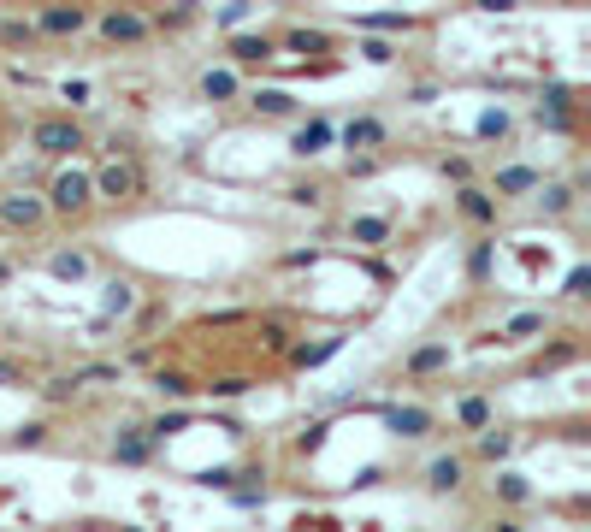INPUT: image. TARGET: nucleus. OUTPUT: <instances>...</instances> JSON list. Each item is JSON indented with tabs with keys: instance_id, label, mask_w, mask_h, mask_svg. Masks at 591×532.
<instances>
[{
	"instance_id": "8",
	"label": "nucleus",
	"mask_w": 591,
	"mask_h": 532,
	"mask_svg": "<svg viewBox=\"0 0 591 532\" xmlns=\"http://www.w3.org/2000/svg\"><path fill=\"white\" fill-rule=\"evenodd\" d=\"M456 213L461 219H467V225H497V196H491V190H479V184H473V178H467V184H456Z\"/></svg>"
},
{
	"instance_id": "11",
	"label": "nucleus",
	"mask_w": 591,
	"mask_h": 532,
	"mask_svg": "<svg viewBox=\"0 0 591 532\" xmlns=\"http://www.w3.org/2000/svg\"><path fill=\"white\" fill-rule=\"evenodd\" d=\"M450 420H456L461 432H485V426L497 420V402H491V397H479V391H467V397L450 402Z\"/></svg>"
},
{
	"instance_id": "6",
	"label": "nucleus",
	"mask_w": 591,
	"mask_h": 532,
	"mask_svg": "<svg viewBox=\"0 0 591 532\" xmlns=\"http://www.w3.org/2000/svg\"><path fill=\"white\" fill-rule=\"evenodd\" d=\"M89 18H95L89 6H71V0H48V6H36V18H30V24H36L42 36H54V42H71V36H83V30H89Z\"/></svg>"
},
{
	"instance_id": "31",
	"label": "nucleus",
	"mask_w": 591,
	"mask_h": 532,
	"mask_svg": "<svg viewBox=\"0 0 591 532\" xmlns=\"http://www.w3.org/2000/svg\"><path fill=\"white\" fill-rule=\"evenodd\" d=\"M343 349V337H320V343H296L290 349V367H320L326 355H337Z\"/></svg>"
},
{
	"instance_id": "24",
	"label": "nucleus",
	"mask_w": 591,
	"mask_h": 532,
	"mask_svg": "<svg viewBox=\"0 0 591 532\" xmlns=\"http://www.w3.org/2000/svg\"><path fill=\"white\" fill-rule=\"evenodd\" d=\"M532 184H538V172L532 166H503L497 178H491V196L503 201V196H532Z\"/></svg>"
},
{
	"instance_id": "19",
	"label": "nucleus",
	"mask_w": 591,
	"mask_h": 532,
	"mask_svg": "<svg viewBox=\"0 0 591 532\" xmlns=\"http://www.w3.org/2000/svg\"><path fill=\"white\" fill-rule=\"evenodd\" d=\"M201 95H207V101H219V107H225V101H237V95H243L237 66H207V71H201Z\"/></svg>"
},
{
	"instance_id": "7",
	"label": "nucleus",
	"mask_w": 591,
	"mask_h": 532,
	"mask_svg": "<svg viewBox=\"0 0 591 532\" xmlns=\"http://www.w3.org/2000/svg\"><path fill=\"white\" fill-rule=\"evenodd\" d=\"M461 485H467V456H461V450L426 462V491H432V497H456Z\"/></svg>"
},
{
	"instance_id": "37",
	"label": "nucleus",
	"mask_w": 591,
	"mask_h": 532,
	"mask_svg": "<svg viewBox=\"0 0 591 532\" xmlns=\"http://www.w3.org/2000/svg\"><path fill=\"white\" fill-rule=\"evenodd\" d=\"M36 391H42V397H48V402H77V397H83V391L71 385L66 373H60V379H48V385H36Z\"/></svg>"
},
{
	"instance_id": "28",
	"label": "nucleus",
	"mask_w": 591,
	"mask_h": 532,
	"mask_svg": "<svg viewBox=\"0 0 591 532\" xmlns=\"http://www.w3.org/2000/svg\"><path fill=\"white\" fill-rule=\"evenodd\" d=\"M491 497L509 503V509H521V503H532V485H526V473H497L491 479Z\"/></svg>"
},
{
	"instance_id": "32",
	"label": "nucleus",
	"mask_w": 591,
	"mask_h": 532,
	"mask_svg": "<svg viewBox=\"0 0 591 532\" xmlns=\"http://www.w3.org/2000/svg\"><path fill=\"white\" fill-rule=\"evenodd\" d=\"M361 30H379V36H408L420 18H402V12H367V18H355Z\"/></svg>"
},
{
	"instance_id": "26",
	"label": "nucleus",
	"mask_w": 591,
	"mask_h": 532,
	"mask_svg": "<svg viewBox=\"0 0 591 532\" xmlns=\"http://www.w3.org/2000/svg\"><path fill=\"white\" fill-rule=\"evenodd\" d=\"M154 391H160V397H172V402H190V397H196V379H190V373H178V367H154Z\"/></svg>"
},
{
	"instance_id": "15",
	"label": "nucleus",
	"mask_w": 591,
	"mask_h": 532,
	"mask_svg": "<svg viewBox=\"0 0 591 532\" xmlns=\"http://www.w3.org/2000/svg\"><path fill=\"white\" fill-rule=\"evenodd\" d=\"M586 355V343H580V332L556 337V343H544L538 355H532V373H556V367H568V361H580Z\"/></svg>"
},
{
	"instance_id": "10",
	"label": "nucleus",
	"mask_w": 591,
	"mask_h": 532,
	"mask_svg": "<svg viewBox=\"0 0 591 532\" xmlns=\"http://www.w3.org/2000/svg\"><path fill=\"white\" fill-rule=\"evenodd\" d=\"M532 196H538V213H544V219H568V213H574V201H580V184H562V178H550V184H544V178H538V184H532Z\"/></svg>"
},
{
	"instance_id": "38",
	"label": "nucleus",
	"mask_w": 591,
	"mask_h": 532,
	"mask_svg": "<svg viewBox=\"0 0 591 532\" xmlns=\"http://www.w3.org/2000/svg\"><path fill=\"white\" fill-rule=\"evenodd\" d=\"M444 178H450V184H467V178H473V160H467V154H444Z\"/></svg>"
},
{
	"instance_id": "40",
	"label": "nucleus",
	"mask_w": 591,
	"mask_h": 532,
	"mask_svg": "<svg viewBox=\"0 0 591 532\" xmlns=\"http://www.w3.org/2000/svg\"><path fill=\"white\" fill-rule=\"evenodd\" d=\"M479 136H485V142H491V136H509V113H485V119H479Z\"/></svg>"
},
{
	"instance_id": "5",
	"label": "nucleus",
	"mask_w": 591,
	"mask_h": 532,
	"mask_svg": "<svg viewBox=\"0 0 591 532\" xmlns=\"http://www.w3.org/2000/svg\"><path fill=\"white\" fill-rule=\"evenodd\" d=\"M48 219L54 213H48V201L36 196V190H6L0 196V231H12V237H36Z\"/></svg>"
},
{
	"instance_id": "21",
	"label": "nucleus",
	"mask_w": 591,
	"mask_h": 532,
	"mask_svg": "<svg viewBox=\"0 0 591 532\" xmlns=\"http://www.w3.org/2000/svg\"><path fill=\"white\" fill-rule=\"evenodd\" d=\"M515 444H521V438H515V432H497V420H491L485 432H473V456H479V462H503V456H515Z\"/></svg>"
},
{
	"instance_id": "45",
	"label": "nucleus",
	"mask_w": 591,
	"mask_h": 532,
	"mask_svg": "<svg viewBox=\"0 0 591 532\" xmlns=\"http://www.w3.org/2000/svg\"><path fill=\"white\" fill-rule=\"evenodd\" d=\"M66 101L71 107H89V83H66Z\"/></svg>"
},
{
	"instance_id": "39",
	"label": "nucleus",
	"mask_w": 591,
	"mask_h": 532,
	"mask_svg": "<svg viewBox=\"0 0 591 532\" xmlns=\"http://www.w3.org/2000/svg\"><path fill=\"white\" fill-rule=\"evenodd\" d=\"M160 320H166V302H148V308L136 314V337H148L154 326H160Z\"/></svg>"
},
{
	"instance_id": "1",
	"label": "nucleus",
	"mask_w": 591,
	"mask_h": 532,
	"mask_svg": "<svg viewBox=\"0 0 591 532\" xmlns=\"http://www.w3.org/2000/svg\"><path fill=\"white\" fill-rule=\"evenodd\" d=\"M42 201H48V213H54V219L83 225V219L95 213V178H89V166H60V172L48 178Z\"/></svg>"
},
{
	"instance_id": "4",
	"label": "nucleus",
	"mask_w": 591,
	"mask_h": 532,
	"mask_svg": "<svg viewBox=\"0 0 591 532\" xmlns=\"http://www.w3.org/2000/svg\"><path fill=\"white\" fill-rule=\"evenodd\" d=\"M95 30H101V42L107 48H142L148 36H154V24H148V12L142 6H107L101 18H89Z\"/></svg>"
},
{
	"instance_id": "34",
	"label": "nucleus",
	"mask_w": 591,
	"mask_h": 532,
	"mask_svg": "<svg viewBox=\"0 0 591 532\" xmlns=\"http://www.w3.org/2000/svg\"><path fill=\"white\" fill-rule=\"evenodd\" d=\"M355 54H361L367 66H396V54H402V48H391V42H379V36H367V42H361Z\"/></svg>"
},
{
	"instance_id": "43",
	"label": "nucleus",
	"mask_w": 591,
	"mask_h": 532,
	"mask_svg": "<svg viewBox=\"0 0 591 532\" xmlns=\"http://www.w3.org/2000/svg\"><path fill=\"white\" fill-rule=\"evenodd\" d=\"M243 18H249V0H231V6L219 12V24H243Z\"/></svg>"
},
{
	"instance_id": "14",
	"label": "nucleus",
	"mask_w": 591,
	"mask_h": 532,
	"mask_svg": "<svg viewBox=\"0 0 591 532\" xmlns=\"http://www.w3.org/2000/svg\"><path fill=\"white\" fill-rule=\"evenodd\" d=\"M550 332V314L544 308H526V314H509L503 326H497V343H532V337Z\"/></svg>"
},
{
	"instance_id": "44",
	"label": "nucleus",
	"mask_w": 591,
	"mask_h": 532,
	"mask_svg": "<svg viewBox=\"0 0 591 532\" xmlns=\"http://www.w3.org/2000/svg\"><path fill=\"white\" fill-rule=\"evenodd\" d=\"M107 154H136V136H119V131H113V136H107Z\"/></svg>"
},
{
	"instance_id": "30",
	"label": "nucleus",
	"mask_w": 591,
	"mask_h": 532,
	"mask_svg": "<svg viewBox=\"0 0 591 532\" xmlns=\"http://www.w3.org/2000/svg\"><path fill=\"white\" fill-rule=\"evenodd\" d=\"M0 391H36V367H30V361L0 355Z\"/></svg>"
},
{
	"instance_id": "16",
	"label": "nucleus",
	"mask_w": 591,
	"mask_h": 532,
	"mask_svg": "<svg viewBox=\"0 0 591 532\" xmlns=\"http://www.w3.org/2000/svg\"><path fill=\"white\" fill-rule=\"evenodd\" d=\"M385 119H367V113H361V119H349V125H343V131H337V142H343V148H349V154H361V148H385Z\"/></svg>"
},
{
	"instance_id": "12",
	"label": "nucleus",
	"mask_w": 591,
	"mask_h": 532,
	"mask_svg": "<svg viewBox=\"0 0 591 532\" xmlns=\"http://www.w3.org/2000/svg\"><path fill=\"white\" fill-rule=\"evenodd\" d=\"M402 373L408 379H438V373H450V343L438 337V343H420L408 361H402Z\"/></svg>"
},
{
	"instance_id": "20",
	"label": "nucleus",
	"mask_w": 591,
	"mask_h": 532,
	"mask_svg": "<svg viewBox=\"0 0 591 532\" xmlns=\"http://www.w3.org/2000/svg\"><path fill=\"white\" fill-rule=\"evenodd\" d=\"M77 391H95V385H125V361H89V367H71L66 373Z\"/></svg>"
},
{
	"instance_id": "48",
	"label": "nucleus",
	"mask_w": 591,
	"mask_h": 532,
	"mask_svg": "<svg viewBox=\"0 0 591 532\" xmlns=\"http://www.w3.org/2000/svg\"><path fill=\"white\" fill-rule=\"evenodd\" d=\"M0 148H6V119H0Z\"/></svg>"
},
{
	"instance_id": "13",
	"label": "nucleus",
	"mask_w": 591,
	"mask_h": 532,
	"mask_svg": "<svg viewBox=\"0 0 591 532\" xmlns=\"http://www.w3.org/2000/svg\"><path fill=\"white\" fill-rule=\"evenodd\" d=\"M391 432H396V438H408V444H414V438H432V432H438V414H432V408H420V402L391 408Z\"/></svg>"
},
{
	"instance_id": "9",
	"label": "nucleus",
	"mask_w": 591,
	"mask_h": 532,
	"mask_svg": "<svg viewBox=\"0 0 591 532\" xmlns=\"http://www.w3.org/2000/svg\"><path fill=\"white\" fill-rule=\"evenodd\" d=\"M225 54H231V66H266V60L278 54V42H272L266 30H243V36L225 42Z\"/></svg>"
},
{
	"instance_id": "22",
	"label": "nucleus",
	"mask_w": 591,
	"mask_h": 532,
	"mask_svg": "<svg viewBox=\"0 0 591 532\" xmlns=\"http://www.w3.org/2000/svg\"><path fill=\"white\" fill-rule=\"evenodd\" d=\"M154 456V438H148V426H125L119 438H113V462H148Z\"/></svg>"
},
{
	"instance_id": "2",
	"label": "nucleus",
	"mask_w": 591,
	"mask_h": 532,
	"mask_svg": "<svg viewBox=\"0 0 591 532\" xmlns=\"http://www.w3.org/2000/svg\"><path fill=\"white\" fill-rule=\"evenodd\" d=\"M89 178H95V201H107V207H136L148 196V172L136 166V154H107V166Z\"/></svg>"
},
{
	"instance_id": "41",
	"label": "nucleus",
	"mask_w": 591,
	"mask_h": 532,
	"mask_svg": "<svg viewBox=\"0 0 591 532\" xmlns=\"http://www.w3.org/2000/svg\"><path fill=\"white\" fill-rule=\"evenodd\" d=\"M320 438H326V420H314V426H308V432H302V438H296V450H302V456H308V450H320Z\"/></svg>"
},
{
	"instance_id": "27",
	"label": "nucleus",
	"mask_w": 591,
	"mask_h": 532,
	"mask_svg": "<svg viewBox=\"0 0 591 532\" xmlns=\"http://www.w3.org/2000/svg\"><path fill=\"white\" fill-rule=\"evenodd\" d=\"M136 302H142V296H136L131 278H113V284H107V320H131Z\"/></svg>"
},
{
	"instance_id": "29",
	"label": "nucleus",
	"mask_w": 591,
	"mask_h": 532,
	"mask_svg": "<svg viewBox=\"0 0 591 532\" xmlns=\"http://www.w3.org/2000/svg\"><path fill=\"white\" fill-rule=\"evenodd\" d=\"M278 48H290V54H331V36L326 30H284Z\"/></svg>"
},
{
	"instance_id": "17",
	"label": "nucleus",
	"mask_w": 591,
	"mask_h": 532,
	"mask_svg": "<svg viewBox=\"0 0 591 532\" xmlns=\"http://www.w3.org/2000/svg\"><path fill=\"white\" fill-rule=\"evenodd\" d=\"M331 142H337V125H326V119H308V125H296V136H290V154L314 160V154H326Z\"/></svg>"
},
{
	"instance_id": "18",
	"label": "nucleus",
	"mask_w": 591,
	"mask_h": 532,
	"mask_svg": "<svg viewBox=\"0 0 591 532\" xmlns=\"http://www.w3.org/2000/svg\"><path fill=\"white\" fill-rule=\"evenodd\" d=\"M89 272H95L89 249H54V255H48V278H60V284H83Z\"/></svg>"
},
{
	"instance_id": "25",
	"label": "nucleus",
	"mask_w": 591,
	"mask_h": 532,
	"mask_svg": "<svg viewBox=\"0 0 591 532\" xmlns=\"http://www.w3.org/2000/svg\"><path fill=\"white\" fill-rule=\"evenodd\" d=\"M249 107H255L261 119H290V113H296V95H290V89H255Z\"/></svg>"
},
{
	"instance_id": "46",
	"label": "nucleus",
	"mask_w": 591,
	"mask_h": 532,
	"mask_svg": "<svg viewBox=\"0 0 591 532\" xmlns=\"http://www.w3.org/2000/svg\"><path fill=\"white\" fill-rule=\"evenodd\" d=\"M6 278H12V261H0V284H6Z\"/></svg>"
},
{
	"instance_id": "47",
	"label": "nucleus",
	"mask_w": 591,
	"mask_h": 532,
	"mask_svg": "<svg viewBox=\"0 0 591 532\" xmlns=\"http://www.w3.org/2000/svg\"><path fill=\"white\" fill-rule=\"evenodd\" d=\"M556 6H586V0H556Z\"/></svg>"
},
{
	"instance_id": "23",
	"label": "nucleus",
	"mask_w": 591,
	"mask_h": 532,
	"mask_svg": "<svg viewBox=\"0 0 591 532\" xmlns=\"http://www.w3.org/2000/svg\"><path fill=\"white\" fill-rule=\"evenodd\" d=\"M36 42H42V30H36L30 18H0V48H6V54H30Z\"/></svg>"
},
{
	"instance_id": "3",
	"label": "nucleus",
	"mask_w": 591,
	"mask_h": 532,
	"mask_svg": "<svg viewBox=\"0 0 591 532\" xmlns=\"http://www.w3.org/2000/svg\"><path fill=\"white\" fill-rule=\"evenodd\" d=\"M30 148H36L42 160H71L77 148H89V131H83L71 113H54V119H36V125H30Z\"/></svg>"
},
{
	"instance_id": "33",
	"label": "nucleus",
	"mask_w": 591,
	"mask_h": 532,
	"mask_svg": "<svg viewBox=\"0 0 591 532\" xmlns=\"http://www.w3.org/2000/svg\"><path fill=\"white\" fill-rule=\"evenodd\" d=\"M349 237L367 243V249H379V243L391 237V219H349Z\"/></svg>"
},
{
	"instance_id": "36",
	"label": "nucleus",
	"mask_w": 591,
	"mask_h": 532,
	"mask_svg": "<svg viewBox=\"0 0 591 532\" xmlns=\"http://www.w3.org/2000/svg\"><path fill=\"white\" fill-rule=\"evenodd\" d=\"M562 296H568V302H586V296H591V266H574V272H568Z\"/></svg>"
},
{
	"instance_id": "42",
	"label": "nucleus",
	"mask_w": 591,
	"mask_h": 532,
	"mask_svg": "<svg viewBox=\"0 0 591 532\" xmlns=\"http://www.w3.org/2000/svg\"><path fill=\"white\" fill-rule=\"evenodd\" d=\"M320 196H326L320 184H296V190H290V201H302V207H320Z\"/></svg>"
},
{
	"instance_id": "35",
	"label": "nucleus",
	"mask_w": 591,
	"mask_h": 532,
	"mask_svg": "<svg viewBox=\"0 0 591 532\" xmlns=\"http://www.w3.org/2000/svg\"><path fill=\"white\" fill-rule=\"evenodd\" d=\"M190 426V408H178V414H160V420H148V438L160 444V438H172V432H184Z\"/></svg>"
}]
</instances>
